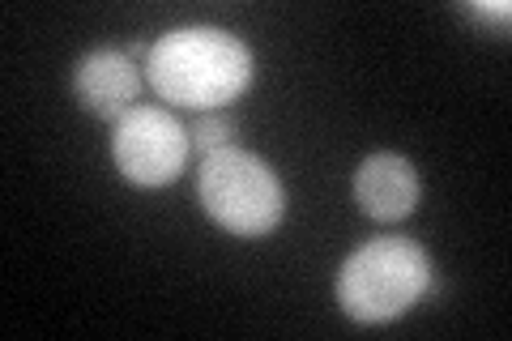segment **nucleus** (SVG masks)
<instances>
[{
	"instance_id": "obj_1",
	"label": "nucleus",
	"mask_w": 512,
	"mask_h": 341,
	"mask_svg": "<svg viewBox=\"0 0 512 341\" xmlns=\"http://www.w3.org/2000/svg\"><path fill=\"white\" fill-rule=\"evenodd\" d=\"M146 81L171 107L188 111H222V103L239 99L252 77L256 56L252 47L222 26H175L150 43Z\"/></svg>"
},
{
	"instance_id": "obj_2",
	"label": "nucleus",
	"mask_w": 512,
	"mask_h": 341,
	"mask_svg": "<svg viewBox=\"0 0 512 341\" xmlns=\"http://www.w3.org/2000/svg\"><path fill=\"white\" fill-rule=\"evenodd\" d=\"M436 290V261L419 239L376 235L338 269V303L359 324H389Z\"/></svg>"
},
{
	"instance_id": "obj_3",
	"label": "nucleus",
	"mask_w": 512,
	"mask_h": 341,
	"mask_svg": "<svg viewBox=\"0 0 512 341\" xmlns=\"http://www.w3.org/2000/svg\"><path fill=\"white\" fill-rule=\"evenodd\" d=\"M197 197L227 235L261 239L286 214V188L278 171L252 150H214L201 158L197 171Z\"/></svg>"
},
{
	"instance_id": "obj_4",
	"label": "nucleus",
	"mask_w": 512,
	"mask_h": 341,
	"mask_svg": "<svg viewBox=\"0 0 512 341\" xmlns=\"http://www.w3.org/2000/svg\"><path fill=\"white\" fill-rule=\"evenodd\" d=\"M188 154H192L188 128L167 107L137 103L111 124V162L137 188L175 184L188 167Z\"/></svg>"
},
{
	"instance_id": "obj_5",
	"label": "nucleus",
	"mask_w": 512,
	"mask_h": 341,
	"mask_svg": "<svg viewBox=\"0 0 512 341\" xmlns=\"http://www.w3.org/2000/svg\"><path fill=\"white\" fill-rule=\"evenodd\" d=\"M73 94L90 116L111 120L116 124L124 111L137 107L141 94V69L133 64V56L120 52V47H94L77 60L73 69Z\"/></svg>"
},
{
	"instance_id": "obj_6",
	"label": "nucleus",
	"mask_w": 512,
	"mask_h": 341,
	"mask_svg": "<svg viewBox=\"0 0 512 341\" xmlns=\"http://www.w3.org/2000/svg\"><path fill=\"white\" fill-rule=\"evenodd\" d=\"M423 197L419 171L406 154L380 150L367 154L355 171V201L372 222H402L414 214V205Z\"/></svg>"
},
{
	"instance_id": "obj_7",
	"label": "nucleus",
	"mask_w": 512,
	"mask_h": 341,
	"mask_svg": "<svg viewBox=\"0 0 512 341\" xmlns=\"http://www.w3.org/2000/svg\"><path fill=\"white\" fill-rule=\"evenodd\" d=\"M188 137H192V150H201V158H205V154L227 150L231 145L235 120L227 116V111H201V116L192 120V128H188Z\"/></svg>"
},
{
	"instance_id": "obj_8",
	"label": "nucleus",
	"mask_w": 512,
	"mask_h": 341,
	"mask_svg": "<svg viewBox=\"0 0 512 341\" xmlns=\"http://www.w3.org/2000/svg\"><path fill=\"white\" fill-rule=\"evenodd\" d=\"M466 13H474V18H483V22H500V26H508V18H512V5L508 0H495V5H466Z\"/></svg>"
}]
</instances>
